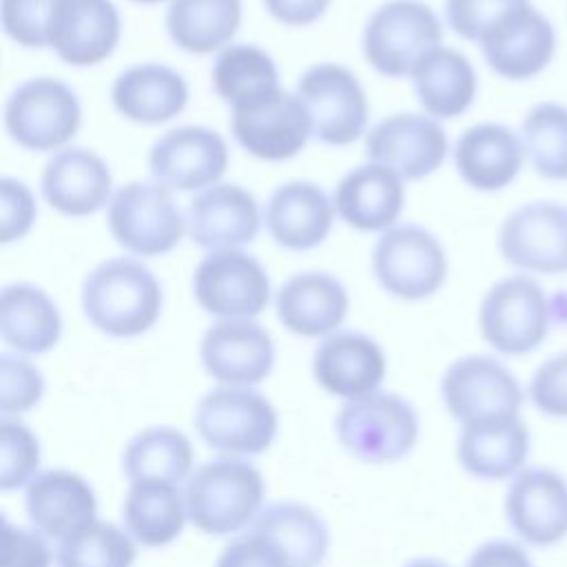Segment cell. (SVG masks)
Listing matches in <instances>:
<instances>
[{
  "label": "cell",
  "mask_w": 567,
  "mask_h": 567,
  "mask_svg": "<svg viewBox=\"0 0 567 567\" xmlns=\"http://www.w3.org/2000/svg\"><path fill=\"white\" fill-rule=\"evenodd\" d=\"M162 286L142 261L113 257L97 264L82 284V310L93 328L115 339L148 332L162 312Z\"/></svg>",
  "instance_id": "obj_1"
},
{
  "label": "cell",
  "mask_w": 567,
  "mask_h": 567,
  "mask_svg": "<svg viewBox=\"0 0 567 567\" xmlns=\"http://www.w3.org/2000/svg\"><path fill=\"white\" fill-rule=\"evenodd\" d=\"M266 483L261 472L246 458L217 456L186 478L184 498L188 520L204 534H237L264 509Z\"/></svg>",
  "instance_id": "obj_2"
},
{
  "label": "cell",
  "mask_w": 567,
  "mask_h": 567,
  "mask_svg": "<svg viewBox=\"0 0 567 567\" xmlns=\"http://www.w3.org/2000/svg\"><path fill=\"white\" fill-rule=\"evenodd\" d=\"M414 405L394 392H372L346 401L334 419V434L343 450L363 463H394L419 441Z\"/></svg>",
  "instance_id": "obj_3"
},
{
  "label": "cell",
  "mask_w": 567,
  "mask_h": 567,
  "mask_svg": "<svg viewBox=\"0 0 567 567\" xmlns=\"http://www.w3.org/2000/svg\"><path fill=\"white\" fill-rule=\"evenodd\" d=\"M199 439L224 456L264 454L277 439L275 405L250 388H215L206 392L193 414Z\"/></svg>",
  "instance_id": "obj_4"
},
{
  "label": "cell",
  "mask_w": 567,
  "mask_h": 567,
  "mask_svg": "<svg viewBox=\"0 0 567 567\" xmlns=\"http://www.w3.org/2000/svg\"><path fill=\"white\" fill-rule=\"evenodd\" d=\"M551 326V306L543 286L529 275L496 281L478 306L483 341L505 357H523L543 346Z\"/></svg>",
  "instance_id": "obj_5"
},
{
  "label": "cell",
  "mask_w": 567,
  "mask_h": 567,
  "mask_svg": "<svg viewBox=\"0 0 567 567\" xmlns=\"http://www.w3.org/2000/svg\"><path fill=\"white\" fill-rule=\"evenodd\" d=\"M443 27L436 13L419 0L383 2L363 29L368 64L388 78L412 75L416 64L441 44Z\"/></svg>",
  "instance_id": "obj_6"
},
{
  "label": "cell",
  "mask_w": 567,
  "mask_h": 567,
  "mask_svg": "<svg viewBox=\"0 0 567 567\" xmlns=\"http://www.w3.org/2000/svg\"><path fill=\"white\" fill-rule=\"evenodd\" d=\"M106 221L113 239L140 257L171 252L186 230L171 190L157 182L124 184L109 202Z\"/></svg>",
  "instance_id": "obj_7"
},
{
  "label": "cell",
  "mask_w": 567,
  "mask_h": 567,
  "mask_svg": "<svg viewBox=\"0 0 567 567\" xmlns=\"http://www.w3.org/2000/svg\"><path fill=\"white\" fill-rule=\"evenodd\" d=\"M441 396L450 416L467 425L520 414L527 392L496 357L467 354L443 372Z\"/></svg>",
  "instance_id": "obj_8"
},
{
  "label": "cell",
  "mask_w": 567,
  "mask_h": 567,
  "mask_svg": "<svg viewBox=\"0 0 567 567\" xmlns=\"http://www.w3.org/2000/svg\"><path fill=\"white\" fill-rule=\"evenodd\" d=\"M82 111L71 86L55 78L22 82L4 104L9 137L27 151H58L80 128Z\"/></svg>",
  "instance_id": "obj_9"
},
{
  "label": "cell",
  "mask_w": 567,
  "mask_h": 567,
  "mask_svg": "<svg viewBox=\"0 0 567 567\" xmlns=\"http://www.w3.org/2000/svg\"><path fill=\"white\" fill-rule=\"evenodd\" d=\"M372 270L390 295L419 301L443 286L447 257L430 230L416 224H399L379 237L372 250Z\"/></svg>",
  "instance_id": "obj_10"
},
{
  "label": "cell",
  "mask_w": 567,
  "mask_h": 567,
  "mask_svg": "<svg viewBox=\"0 0 567 567\" xmlns=\"http://www.w3.org/2000/svg\"><path fill=\"white\" fill-rule=\"evenodd\" d=\"M503 512L523 545H560L567 538V476L549 465L523 467L507 481Z\"/></svg>",
  "instance_id": "obj_11"
},
{
  "label": "cell",
  "mask_w": 567,
  "mask_h": 567,
  "mask_svg": "<svg viewBox=\"0 0 567 567\" xmlns=\"http://www.w3.org/2000/svg\"><path fill=\"white\" fill-rule=\"evenodd\" d=\"M197 303L219 319H252L270 301L266 268L248 252L224 248L208 252L193 272Z\"/></svg>",
  "instance_id": "obj_12"
},
{
  "label": "cell",
  "mask_w": 567,
  "mask_h": 567,
  "mask_svg": "<svg viewBox=\"0 0 567 567\" xmlns=\"http://www.w3.org/2000/svg\"><path fill=\"white\" fill-rule=\"evenodd\" d=\"M306 104L312 135L328 146H346L361 137L368 124V100L359 80L341 64L310 66L297 82Z\"/></svg>",
  "instance_id": "obj_13"
},
{
  "label": "cell",
  "mask_w": 567,
  "mask_h": 567,
  "mask_svg": "<svg viewBox=\"0 0 567 567\" xmlns=\"http://www.w3.org/2000/svg\"><path fill=\"white\" fill-rule=\"evenodd\" d=\"M501 257L534 275L567 272V206L529 202L512 210L498 228Z\"/></svg>",
  "instance_id": "obj_14"
},
{
  "label": "cell",
  "mask_w": 567,
  "mask_h": 567,
  "mask_svg": "<svg viewBox=\"0 0 567 567\" xmlns=\"http://www.w3.org/2000/svg\"><path fill=\"white\" fill-rule=\"evenodd\" d=\"M489 69L512 82L543 73L556 53L551 20L532 2L503 16L478 42Z\"/></svg>",
  "instance_id": "obj_15"
},
{
  "label": "cell",
  "mask_w": 567,
  "mask_h": 567,
  "mask_svg": "<svg viewBox=\"0 0 567 567\" xmlns=\"http://www.w3.org/2000/svg\"><path fill=\"white\" fill-rule=\"evenodd\" d=\"M199 359L208 377L228 388L261 383L275 365V343L252 319H219L202 337Z\"/></svg>",
  "instance_id": "obj_16"
},
{
  "label": "cell",
  "mask_w": 567,
  "mask_h": 567,
  "mask_svg": "<svg viewBox=\"0 0 567 567\" xmlns=\"http://www.w3.org/2000/svg\"><path fill=\"white\" fill-rule=\"evenodd\" d=\"M228 166L224 137L206 126L166 131L148 151V168L168 190H199L215 186Z\"/></svg>",
  "instance_id": "obj_17"
},
{
  "label": "cell",
  "mask_w": 567,
  "mask_h": 567,
  "mask_svg": "<svg viewBox=\"0 0 567 567\" xmlns=\"http://www.w3.org/2000/svg\"><path fill=\"white\" fill-rule=\"evenodd\" d=\"M365 155L401 179H421L445 162L447 137L439 122L427 115L396 113L365 135Z\"/></svg>",
  "instance_id": "obj_18"
},
{
  "label": "cell",
  "mask_w": 567,
  "mask_h": 567,
  "mask_svg": "<svg viewBox=\"0 0 567 567\" xmlns=\"http://www.w3.org/2000/svg\"><path fill=\"white\" fill-rule=\"evenodd\" d=\"M31 525L51 540H64L97 520V498L91 483L64 467L38 472L24 489Z\"/></svg>",
  "instance_id": "obj_19"
},
{
  "label": "cell",
  "mask_w": 567,
  "mask_h": 567,
  "mask_svg": "<svg viewBox=\"0 0 567 567\" xmlns=\"http://www.w3.org/2000/svg\"><path fill=\"white\" fill-rule=\"evenodd\" d=\"M230 131L237 144L257 159L295 157L312 135V122L297 93L279 91L272 100L248 111H233Z\"/></svg>",
  "instance_id": "obj_20"
},
{
  "label": "cell",
  "mask_w": 567,
  "mask_h": 567,
  "mask_svg": "<svg viewBox=\"0 0 567 567\" xmlns=\"http://www.w3.org/2000/svg\"><path fill=\"white\" fill-rule=\"evenodd\" d=\"M385 368L381 346L357 330L323 337L312 354V377L319 388L346 401L377 392L385 379Z\"/></svg>",
  "instance_id": "obj_21"
},
{
  "label": "cell",
  "mask_w": 567,
  "mask_h": 567,
  "mask_svg": "<svg viewBox=\"0 0 567 567\" xmlns=\"http://www.w3.org/2000/svg\"><path fill=\"white\" fill-rule=\"evenodd\" d=\"M120 33V13L111 0H58L49 47L71 66H93L115 51Z\"/></svg>",
  "instance_id": "obj_22"
},
{
  "label": "cell",
  "mask_w": 567,
  "mask_h": 567,
  "mask_svg": "<svg viewBox=\"0 0 567 567\" xmlns=\"http://www.w3.org/2000/svg\"><path fill=\"white\" fill-rule=\"evenodd\" d=\"M532 434L520 414L461 425L458 465L478 481H509L527 467Z\"/></svg>",
  "instance_id": "obj_23"
},
{
  "label": "cell",
  "mask_w": 567,
  "mask_h": 567,
  "mask_svg": "<svg viewBox=\"0 0 567 567\" xmlns=\"http://www.w3.org/2000/svg\"><path fill=\"white\" fill-rule=\"evenodd\" d=\"M188 235L208 250L250 244L259 233L255 197L237 184H215L193 197L186 210Z\"/></svg>",
  "instance_id": "obj_24"
},
{
  "label": "cell",
  "mask_w": 567,
  "mask_h": 567,
  "mask_svg": "<svg viewBox=\"0 0 567 567\" xmlns=\"http://www.w3.org/2000/svg\"><path fill=\"white\" fill-rule=\"evenodd\" d=\"M525 159L520 135L498 122H481L461 133L454 144V164L461 179L483 193L509 186Z\"/></svg>",
  "instance_id": "obj_25"
},
{
  "label": "cell",
  "mask_w": 567,
  "mask_h": 567,
  "mask_svg": "<svg viewBox=\"0 0 567 567\" xmlns=\"http://www.w3.org/2000/svg\"><path fill=\"white\" fill-rule=\"evenodd\" d=\"M111 182V171L97 153L69 146L44 164L42 195L62 215L86 217L109 202Z\"/></svg>",
  "instance_id": "obj_26"
},
{
  "label": "cell",
  "mask_w": 567,
  "mask_h": 567,
  "mask_svg": "<svg viewBox=\"0 0 567 567\" xmlns=\"http://www.w3.org/2000/svg\"><path fill=\"white\" fill-rule=\"evenodd\" d=\"M348 292L328 272L292 275L277 292V319L299 337H330L348 315Z\"/></svg>",
  "instance_id": "obj_27"
},
{
  "label": "cell",
  "mask_w": 567,
  "mask_h": 567,
  "mask_svg": "<svg viewBox=\"0 0 567 567\" xmlns=\"http://www.w3.org/2000/svg\"><path fill=\"white\" fill-rule=\"evenodd\" d=\"M332 215L334 204L317 184L306 179L277 186L264 210L270 237L288 250L319 246L332 228Z\"/></svg>",
  "instance_id": "obj_28"
},
{
  "label": "cell",
  "mask_w": 567,
  "mask_h": 567,
  "mask_svg": "<svg viewBox=\"0 0 567 567\" xmlns=\"http://www.w3.org/2000/svg\"><path fill=\"white\" fill-rule=\"evenodd\" d=\"M405 199L401 177L374 162L346 173L334 188L332 204L337 215L357 230L392 228Z\"/></svg>",
  "instance_id": "obj_29"
},
{
  "label": "cell",
  "mask_w": 567,
  "mask_h": 567,
  "mask_svg": "<svg viewBox=\"0 0 567 567\" xmlns=\"http://www.w3.org/2000/svg\"><path fill=\"white\" fill-rule=\"evenodd\" d=\"M111 100L115 111L131 122L162 124L184 111L188 84L166 64H135L115 78Z\"/></svg>",
  "instance_id": "obj_30"
},
{
  "label": "cell",
  "mask_w": 567,
  "mask_h": 567,
  "mask_svg": "<svg viewBox=\"0 0 567 567\" xmlns=\"http://www.w3.org/2000/svg\"><path fill=\"white\" fill-rule=\"evenodd\" d=\"M0 332L16 352L44 354L62 337V317L42 288L9 284L0 295Z\"/></svg>",
  "instance_id": "obj_31"
},
{
  "label": "cell",
  "mask_w": 567,
  "mask_h": 567,
  "mask_svg": "<svg viewBox=\"0 0 567 567\" xmlns=\"http://www.w3.org/2000/svg\"><path fill=\"white\" fill-rule=\"evenodd\" d=\"M250 529L266 536L281 551L288 567H319L330 547L326 520L297 501L266 505Z\"/></svg>",
  "instance_id": "obj_32"
},
{
  "label": "cell",
  "mask_w": 567,
  "mask_h": 567,
  "mask_svg": "<svg viewBox=\"0 0 567 567\" xmlns=\"http://www.w3.org/2000/svg\"><path fill=\"white\" fill-rule=\"evenodd\" d=\"M124 529L144 547H166L188 520L184 489L173 483L137 481L128 485L122 503Z\"/></svg>",
  "instance_id": "obj_33"
},
{
  "label": "cell",
  "mask_w": 567,
  "mask_h": 567,
  "mask_svg": "<svg viewBox=\"0 0 567 567\" xmlns=\"http://www.w3.org/2000/svg\"><path fill=\"white\" fill-rule=\"evenodd\" d=\"M416 97L427 115L452 120L476 97V71L456 49L436 47L412 71Z\"/></svg>",
  "instance_id": "obj_34"
},
{
  "label": "cell",
  "mask_w": 567,
  "mask_h": 567,
  "mask_svg": "<svg viewBox=\"0 0 567 567\" xmlns=\"http://www.w3.org/2000/svg\"><path fill=\"white\" fill-rule=\"evenodd\" d=\"M213 86L233 111L261 106L281 91L272 58L255 44L221 49L213 64Z\"/></svg>",
  "instance_id": "obj_35"
},
{
  "label": "cell",
  "mask_w": 567,
  "mask_h": 567,
  "mask_svg": "<svg viewBox=\"0 0 567 567\" xmlns=\"http://www.w3.org/2000/svg\"><path fill=\"white\" fill-rule=\"evenodd\" d=\"M193 443L175 427L153 425L140 430L124 447L122 470L128 483L159 481L179 485L193 474Z\"/></svg>",
  "instance_id": "obj_36"
},
{
  "label": "cell",
  "mask_w": 567,
  "mask_h": 567,
  "mask_svg": "<svg viewBox=\"0 0 567 567\" xmlns=\"http://www.w3.org/2000/svg\"><path fill=\"white\" fill-rule=\"evenodd\" d=\"M241 22V0H171L166 31L195 55L226 49Z\"/></svg>",
  "instance_id": "obj_37"
},
{
  "label": "cell",
  "mask_w": 567,
  "mask_h": 567,
  "mask_svg": "<svg viewBox=\"0 0 567 567\" xmlns=\"http://www.w3.org/2000/svg\"><path fill=\"white\" fill-rule=\"evenodd\" d=\"M525 157L543 179H567V106L558 102L534 104L520 124Z\"/></svg>",
  "instance_id": "obj_38"
},
{
  "label": "cell",
  "mask_w": 567,
  "mask_h": 567,
  "mask_svg": "<svg viewBox=\"0 0 567 567\" xmlns=\"http://www.w3.org/2000/svg\"><path fill=\"white\" fill-rule=\"evenodd\" d=\"M135 540L115 523L95 520L55 547L58 567H133Z\"/></svg>",
  "instance_id": "obj_39"
},
{
  "label": "cell",
  "mask_w": 567,
  "mask_h": 567,
  "mask_svg": "<svg viewBox=\"0 0 567 567\" xmlns=\"http://www.w3.org/2000/svg\"><path fill=\"white\" fill-rule=\"evenodd\" d=\"M40 467V441L18 419L0 421V489L29 485Z\"/></svg>",
  "instance_id": "obj_40"
},
{
  "label": "cell",
  "mask_w": 567,
  "mask_h": 567,
  "mask_svg": "<svg viewBox=\"0 0 567 567\" xmlns=\"http://www.w3.org/2000/svg\"><path fill=\"white\" fill-rule=\"evenodd\" d=\"M44 394L42 372L18 354L0 357V414L2 419L20 416L33 410Z\"/></svg>",
  "instance_id": "obj_41"
},
{
  "label": "cell",
  "mask_w": 567,
  "mask_h": 567,
  "mask_svg": "<svg viewBox=\"0 0 567 567\" xmlns=\"http://www.w3.org/2000/svg\"><path fill=\"white\" fill-rule=\"evenodd\" d=\"M58 0H2L4 33L27 49L49 47V24Z\"/></svg>",
  "instance_id": "obj_42"
},
{
  "label": "cell",
  "mask_w": 567,
  "mask_h": 567,
  "mask_svg": "<svg viewBox=\"0 0 567 567\" xmlns=\"http://www.w3.org/2000/svg\"><path fill=\"white\" fill-rule=\"evenodd\" d=\"M527 2L529 0H445V18L456 35L481 42L503 16Z\"/></svg>",
  "instance_id": "obj_43"
},
{
  "label": "cell",
  "mask_w": 567,
  "mask_h": 567,
  "mask_svg": "<svg viewBox=\"0 0 567 567\" xmlns=\"http://www.w3.org/2000/svg\"><path fill=\"white\" fill-rule=\"evenodd\" d=\"M529 403L549 419H567V350L547 357L527 383Z\"/></svg>",
  "instance_id": "obj_44"
},
{
  "label": "cell",
  "mask_w": 567,
  "mask_h": 567,
  "mask_svg": "<svg viewBox=\"0 0 567 567\" xmlns=\"http://www.w3.org/2000/svg\"><path fill=\"white\" fill-rule=\"evenodd\" d=\"M35 199L29 186L13 177L0 179V241L22 239L35 219Z\"/></svg>",
  "instance_id": "obj_45"
},
{
  "label": "cell",
  "mask_w": 567,
  "mask_h": 567,
  "mask_svg": "<svg viewBox=\"0 0 567 567\" xmlns=\"http://www.w3.org/2000/svg\"><path fill=\"white\" fill-rule=\"evenodd\" d=\"M53 554L47 536L35 527H20L2 520V565L0 567H51Z\"/></svg>",
  "instance_id": "obj_46"
},
{
  "label": "cell",
  "mask_w": 567,
  "mask_h": 567,
  "mask_svg": "<svg viewBox=\"0 0 567 567\" xmlns=\"http://www.w3.org/2000/svg\"><path fill=\"white\" fill-rule=\"evenodd\" d=\"M215 567H288V563L266 536L248 529L219 551Z\"/></svg>",
  "instance_id": "obj_47"
},
{
  "label": "cell",
  "mask_w": 567,
  "mask_h": 567,
  "mask_svg": "<svg viewBox=\"0 0 567 567\" xmlns=\"http://www.w3.org/2000/svg\"><path fill=\"white\" fill-rule=\"evenodd\" d=\"M465 567H534V560L520 540L492 538L472 549Z\"/></svg>",
  "instance_id": "obj_48"
},
{
  "label": "cell",
  "mask_w": 567,
  "mask_h": 567,
  "mask_svg": "<svg viewBox=\"0 0 567 567\" xmlns=\"http://www.w3.org/2000/svg\"><path fill=\"white\" fill-rule=\"evenodd\" d=\"M264 4L277 22L288 27H306L326 13L330 0H264Z\"/></svg>",
  "instance_id": "obj_49"
},
{
  "label": "cell",
  "mask_w": 567,
  "mask_h": 567,
  "mask_svg": "<svg viewBox=\"0 0 567 567\" xmlns=\"http://www.w3.org/2000/svg\"><path fill=\"white\" fill-rule=\"evenodd\" d=\"M403 567H450V565L443 560H436V558H416V560L405 563Z\"/></svg>",
  "instance_id": "obj_50"
},
{
  "label": "cell",
  "mask_w": 567,
  "mask_h": 567,
  "mask_svg": "<svg viewBox=\"0 0 567 567\" xmlns=\"http://www.w3.org/2000/svg\"><path fill=\"white\" fill-rule=\"evenodd\" d=\"M133 2H140V4H157L162 0H133Z\"/></svg>",
  "instance_id": "obj_51"
}]
</instances>
